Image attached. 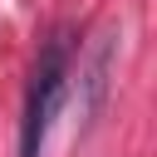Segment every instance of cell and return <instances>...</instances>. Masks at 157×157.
Instances as JSON below:
<instances>
[{"mask_svg":"<svg viewBox=\"0 0 157 157\" xmlns=\"http://www.w3.org/2000/svg\"><path fill=\"white\" fill-rule=\"evenodd\" d=\"M64 74H69V34H54L34 64V78H29V98H25V132H20V157H39L44 137H49V123L59 113V98H64Z\"/></svg>","mask_w":157,"mask_h":157,"instance_id":"obj_1","label":"cell"},{"mask_svg":"<svg viewBox=\"0 0 157 157\" xmlns=\"http://www.w3.org/2000/svg\"><path fill=\"white\" fill-rule=\"evenodd\" d=\"M113 29H103L98 34V44H93V54H88V64H83V78H78V93H83V103H78V113H83V123H93L98 113H103V103H108V74H113Z\"/></svg>","mask_w":157,"mask_h":157,"instance_id":"obj_2","label":"cell"}]
</instances>
